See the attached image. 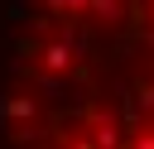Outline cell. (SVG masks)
<instances>
[{
    "label": "cell",
    "mask_w": 154,
    "mask_h": 149,
    "mask_svg": "<svg viewBox=\"0 0 154 149\" xmlns=\"http://www.w3.org/2000/svg\"><path fill=\"white\" fill-rule=\"evenodd\" d=\"M5 149H154V0L29 5L0 43Z\"/></svg>",
    "instance_id": "6da1fadb"
}]
</instances>
